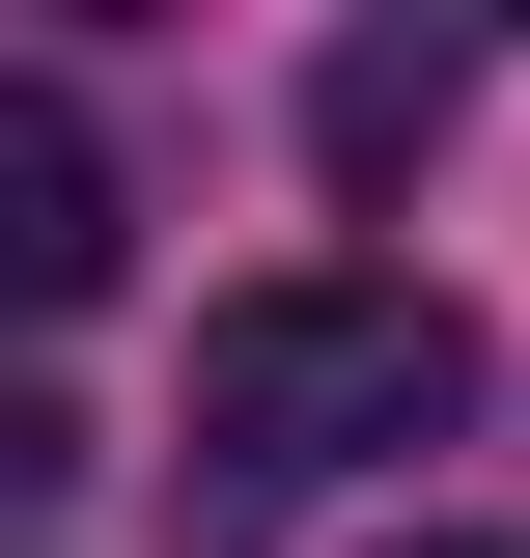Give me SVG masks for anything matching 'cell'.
I'll use <instances>...</instances> for the list:
<instances>
[{"label":"cell","instance_id":"1","mask_svg":"<svg viewBox=\"0 0 530 558\" xmlns=\"http://www.w3.org/2000/svg\"><path fill=\"white\" fill-rule=\"evenodd\" d=\"M447 418H474V336L419 279H252V307H196V558L279 531L308 475H363V447H447Z\"/></svg>","mask_w":530,"mask_h":558},{"label":"cell","instance_id":"2","mask_svg":"<svg viewBox=\"0 0 530 558\" xmlns=\"http://www.w3.org/2000/svg\"><path fill=\"white\" fill-rule=\"evenodd\" d=\"M112 279V140L84 84H0V307H84Z\"/></svg>","mask_w":530,"mask_h":558},{"label":"cell","instance_id":"3","mask_svg":"<svg viewBox=\"0 0 530 558\" xmlns=\"http://www.w3.org/2000/svg\"><path fill=\"white\" fill-rule=\"evenodd\" d=\"M419 140H447V57H419V28H363V57H308V168H335V196H392Z\"/></svg>","mask_w":530,"mask_h":558},{"label":"cell","instance_id":"4","mask_svg":"<svg viewBox=\"0 0 530 558\" xmlns=\"http://www.w3.org/2000/svg\"><path fill=\"white\" fill-rule=\"evenodd\" d=\"M57 475H84V418L28 391V363H0V502H57Z\"/></svg>","mask_w":530,"mask_h":558},{"label":"cell","instance_id":"5","mask_svg":"<svg viewBox=\"0 0 530 558\" xmlns=\"http://www.w3.org/2000/svg\"><path fill=\"white\" fill-rule=\"evenodd\" d=\"M392 558H530V531H392Z\"/></svg>","mask_w":530,"mask_h":558}]
</instances>
